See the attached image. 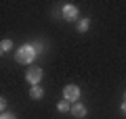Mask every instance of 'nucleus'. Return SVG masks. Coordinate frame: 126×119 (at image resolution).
<instances>
[{
	"label": "nucleus",
	"mask_w": 126,
	"mask_h": 119,
	"mask_svg": "<svg viewBox=\"0 0 126 119\" xmlns=\"http://www.w3.org/2000/svg\"><path fill=\"white\" fill-rule=\"evenodd\" d=\"M34 57H36V48H34V44H27V46H21V48L17 50V61L19 63H32L34 61Z\"/></svg>",
	"instance_id": "nucleus-1"
},
{
	"label": "nucleus",
	"mask_w": 126,
	"mask_h": 119,
	"mask_svg": "<svg viewBox=\"0 0 126 119\" xmlns=\"http://www.w3.org/2000/svg\"><path fill=\"white\" fill-rule=\"evenodd\" d=\"M27 82H30L32 86H38V82H40V77H42V69L40 67H30V71H27Z\"/></svg>",
	"instance_id": "nucleus-2"
},
{
	"label": "nucleus",
	"mask_w": 126,
	"mask_h": 119,
	"mask_svg": "<svg viewBox=\"0 0 126 119\" xmlns=\"http://www.w3.org/2000/svg\"><path fill=\"white\" fill-rule=\"evenodd\" d=\"M63 96H65V100H78L80 98V88L78 86H65Z\"/></svg>",
	"instance_id": "nucleus-3"
},
{
	"label": "nucleus",
	"mask_w": 126,
	"mask_h": 119,
	"mask_svg": "<svg viewBox=\"0 0 126 119\" xmlns=\"http://www.w3.org/2000/svg\"><path fill=\"white\" fill-rule=\"evenodd\" d=\"M78 17V9L74 4H65L63 6V19H67V21H74Z\"/></svg>",
	"instance_id": "nucleus-4"
},
{
	"label": "nucleus",
	"mask_w": 126,
	"mask_h": 119,
	"mask_svg": "<svg viewBox=\"0 0 126 119\" xmlns=\"http://www.w3.org/2000/svg\"><path fill=\"white\" fill-rule=\"evenodd\" d=\"M72 113H74V117L80 119V117H84V115H86V109L82 105H76V107H72Z\"/></svg>",
	"instance_id": "nucleus-5"
},
{
	"label": "nucleus",
	"mask_w": 126,
	"mask_h": 119,
	"mask_svg": "<svg viewBox=\"0 0 126 119\" xmlns=\"http://www.w3.org/2000/svg\"><path fill=\"white\" fill-rule=\"evenodd\" d=\"M57 109L61 111V113H67V111H72V107H69V100H65V98H63V100L57 105Z\"/></svg>",
	"instance_id": "nucleus-6"
},
{
	"label": "nucleus",
	"mask_w": 126,
	"mask_h": 119,
	"mask_svg": "<svg viewBox=\"0 0 126 119\" xmlns=\"http://www.w3.org/2000/svg\"><path fill=\"white\" fill-rule=\"evenodd\" d=\"M30 96H32V98H42V88H40V86H32Z\"/></svg>",
	"instance_id": "nucleus-7"
},
{
	"label": "nucleus",
	"mask_w": 126,
	"mask_h": 119,
	"mask_svg": "<svg viewBox=\"0 0 126 119\" xmlns=\"http://www.w3.org/2000/svg\"><path fill=\"white\" fill-rule=\"evenodd\" d=\"M11 40H2V44H0V50H2V52H6V50H11Z\"/></svg>",
	"instance_id": "nucleus-8"
},
{
	"label": "nucleus",
	"mask_w": 126,
	"mask_h": 119,
	"mask_svg": "<svg viewBox=\"0 0 126 119\" xmlns=\"http://www.w3.org/2000/svg\"><path fill=\"white\" fill-rule=\"evenodd\" d=\"M86 29H88V19H82L78 23V31H86Z\"/></svg>",
	"instance_id": "nucleus-9"
},
{
	"label": "nucleus",
	"mask_w": 126,
	"mask_h": 119,
	"mask_svg": "<svg viewBox=\"0 0 126 119\" xmlns=\"http://www.w3.org/2000/svg\"><path fill=\"white\" fill-rule=\"evenodd\" d=\"M0 119H15V117L11 113H2V117H0Z\"/></svg>",
	"instance_id": "nucleus-10"
},
{
	"label": "nucleus",
	"mask_w": 126,
	"mask_h": 119,
	"mask_svg": "<svg viewBox=\"0 0 126 119\" xmlns=\"http://www.w3.org/2000/svg\"><path fill=\"white\" fill-rule=\"evenodd\" d=\"M122 113H126V102H124V105H122Z\"/></svg>",
	"instance_id": "nucleus-11"
}]
</instances>
